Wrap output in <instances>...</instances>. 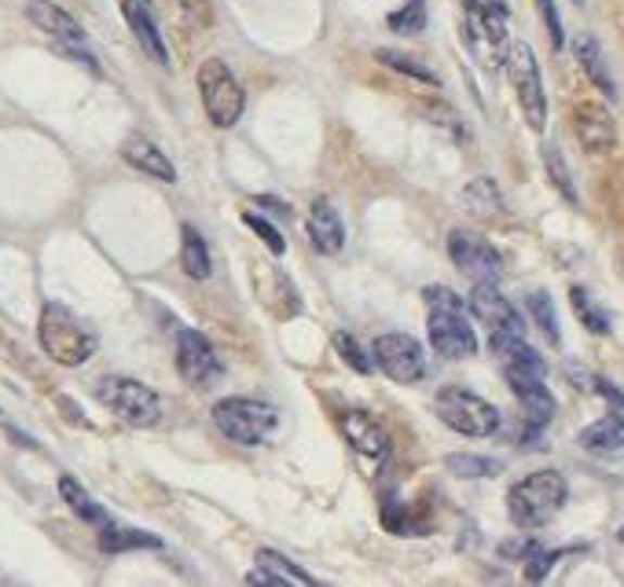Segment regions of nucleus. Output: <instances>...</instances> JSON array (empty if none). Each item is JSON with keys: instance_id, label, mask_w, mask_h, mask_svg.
Segmentation results:
<instances>
[{"instance_id": "1", "label": "nucleus", "mask_w": 624, "mask_h": 587, "mask_svg": "<svg viewBox=\"0 0 624 587\" xmlns=\"http://www.w3.org/2000/svg\"><path fill=\"white\" fill-rule=\"evenodd\" d=\"M565 496H570V485H565L559 470H536V474L511 485V493H507V514H511V522L518 528L533 533V528H544L559 514L565 507Z\"/></svg>"}, {"instance_id": "2", "label": "nucleus", "mask_w": 624, "mask_h": 587, "mask_svg": "<svg viewBox=\"0 0 624 587\" xmlns=\"http://www.w3.org/2000/svg\"><path fill=\"white\" fill-rule=\"evenodd\" d=\"M37 339H41V349L52 356L60 368H81V363H89L95 345H100L92 327H85L78 316L60 302H48L41 309Z\"/></svg>"}, {"instance_id": "3", "label": "nucleus", "mask_w": 624, "mask_h": 587, "mask_svg": "<svg viewBox=\"0 0 624 587\" xmlns=\"http://www.w3.org/2000/svg\"><path fill=\"white\" fill-rule=\"evenodd\" d=\"M276 422H280V411L257 397H225L214 404V426L225 433L232 445H243V448L265 445L268 433L276 430Z\"/></svg>"}, {"instance_id": "4", "label": "nucleus", "mask_w": 624, "mask_h": 587, "mask_svg": "<svg viewBox=\"0 0 624 587\" xmlns=\"http://www.w3.org/2000/svg\"><path fill=\"white\" fill-rule=\"evenodd\" d=\"M95 400L107 404L125 426L151 430L162 422V397L151 386L137 379H122V374H107L95 382Z\"/></svg>"}, {"instance_id": "5", "label": "nucleus", "mask_w": 624, "mask_h": 587, "mask_svg": "<svg viewBox=\"0 0 624 587\" xmlns=\"http://www.w3.org/2000/svg\"><path fill=\"white\" fill-rule=\"evenodd\" d=\"M434 411L448 430L463 433V437H493V433L499 430V422H504L496 404H488L485 397L470 393L467 386L437 390Z\"/></svg>"}, {"instance_id": "6", "label": "nucleus", "mask_w": 624, "mask_h": 587, "mask_svg": "<svg viewBox=\"0 0 624 587\" xmlns=\"http://www.w3.org/2000/svg\"><path fill=\"white\" fill-rule=\"evenodd\" d=\"M507 78H511V89L518 95V107H522L525 122H530L533 132L547 129V92H544V78H540V63H536L533 48L525 41H511L504 55Z\"/></svg>"}, {"instance_id": "7", "label": "nucleus", "mask_w": 624, "mask_h": 587, "mask_svg": "<svg viewBox=\"0 0 624 587\" xmlns=\"http://www.w3.org/2000/svg\"><path fill=\"white\" fill-rule=\"evenodd\" d=\"M467 8V48L485 60V66H499L507 55V4L504 0H463Z\"/></svg>"}, {"instance_id": "8", "label": "nucleus", "mask_w": 624, "mask_h": 587, "mask_svg": "<svg viewBox=\"0 0 624 587\" xmlns=\"http://www.w3.org/2000/svg\"><path fill=\"white\" fill-rule=\"evenodd\" d=\"M199 95H203V107L217 129H232V125L243 118V107H246L243 85H239V78L232 74V66L217 60V55L199 66Z\"/></svg>"}, {"instance_id": "9", "label": "nucleus", "mask_w": 624, "mask_h": 587, "mask_svg": "<svg viewBox=\"0 0 624 587\" xmlns=\"http://www.w3.org/2000/svg\"><path fill=\"white\" fill-rule=\"evenodd\" d=\"M26 18H30L41 34L52 37V41L63 48V55L89 66L92 74H100V63H95V55L89 52V37H85L81 23L71 12H63L52 0H30V4H26Z\"/></svg>"}, {"instance_id": "10", "label": "nucleus", "mask_w": 624, "mask_h": 587, "mask_svg": "<svg viewBox=\"0 0 624 587\" xmlns=\"http://www.w3.org/2000/svg\"><path fill=\"white\" fill-rule=\"evenodd\" d=\"M371 360L390 382H400V386H416L426 379V353L411 334H379L371 345Z\"/></svg>"}, {"instance_id": "11", "label": "nucleus", "mask_w": 624, "mask_h": 587, "mask_svg": "<svg viewBox=\"0 0 624 587\" xmlns=\"http://www.w3.org/2000/svg\"><path fill=\"white\" fill-rule=\"evenodd\" d=\"M448 257H453V265L467 279H474V283H496V279L504 276L499 250L477 232H467V228H453V232H448Z\"/></svg>"}, {"instance_id": "12", "label": "nucleus", "mask_w": 624, "mask_h": 587, "mask_svg": "<svg viewBox=\"0 0 624 587\" xmlns=\"http://www.w3.org/2000/svg\"><path fill=\"white\" fill-rule=\"evenodd\" d=\"M426 331L434 353L445 360H467L477 353V334L467 323L463 309H426Z\"/></svg>"}, {"instance_id": "13", "label": "nucleus", "mask_w": 624, "mask_h": 587, "mask_svg": "<svg viewBox=\"0 0 624 587\" xmlns=\"http://www.w3.org/2000/svg\"><path fill=\"white\" fill-rule=\"evenodd\" d=\"M177 371H180V379L191 382V386H209V382L220 379L225 363H220L217 349L209 345L203 331L184 327V331L177 334Z\"/></svg>"}, {"instance_id": "14", "label": "nucleus", "mask_w": 624, "mask_h": 587, "mask_svg": "<svg viewBox=\"0 0 624 587\" xmlns=\"http://www.w3.org/2000/svg\"><path fill=\"white\" fill-rule=\"evenodd\" d=\"M470 312H474L477 323L488 327V334H496V331L522 334V316H518L514 305L499 294L496 283H474V291H470Z\"/></svg>"}, {"instance_id": "15", "label": "nucleus", "mask_w": 624, "mask_h": 587, "mask_svg": "<svg viewBox=\"0 0 624 587\" xmlns=\"http://www.w3.org/2000/svg\"><path fill=\"white\" fill-rule=\"evenodd\" d=\"M339 430H342V437L368 459H382L390 451V433L379 419L371 416V411L345 408L339 416Z\"/></svg>"}, {"instance_id": "16", "label": "nucleus", "mask_w": 624, "mask_h": 587, "mask_svg": "<svg viewBox=\"0 0 624 587\" xmlns=\"http://www.w3.org/2000/svg\"><path fill=\"white\" fill-rule=\"evenodd\" d=\"M507 382H511L514 397L522 400L525 416H530L533 426H544L551 422L555 416V397L551 390L544 386V371H533V368H504Z\"/></svg>"}, {"instance_id": "17", "label": "nucleus", "mask_w": 624, "mask_h": 587, "mask_svg": "<svg viewBox=\"0 0 624 587\" xmlns=\"http://www.w3.org/2000/svg\"><path fill=\"white\" fill-rule=\"evenodd\" d=\"M573 132H577L581 148L591 151V155H602L617 143V125H613V114L602 107V103H577L573 107Z\"/></svg>"}, {"instance_id": "18", "label": "nucleus", "mask_w": 624, "mask_h": 587, "mask_svg": "<svg viewBox=\"0 0 624 587\" xmlns=\"http://www.w3.org/2000/svg\"><path fill=\"white\" fill-rule=\"evenodd\" d=\"M122 15H125V23H129L132 37H137V44L143 48V55H148L151 63H158V66H169L166 37H162L158 23H155V12H151L148 0H122Z\"/></svg>"}, {"instance_id": "19", "label": "nucleus", "mask_w": 624, "mask_h": 587, "mask_svg": "<svg viewBox=\"0 0 624 587\" xmlns=\"http://www.w3.org/2000/svg\"><path fill=\"white\" fill-rule=\"evenodd\" d=\"M246 584H265V587H313V576L297 570L286 554L280 551H257V565L246 573Z\"/></svg>"}, {"instance_id": "20", "label": "nucleus", "mask_w": 624, "mask_h": 587, "mask_svg": "<svg viewBox=\"0 0 624 587\" xmlns=\"http://www.w3.org/2000/svg\"><path fill=\"white\" fill-rule=\"evenodd\" d=\"M122 158L129 162L137 173H148L151 180H162V184H177V166L166 158V151L158 143H151L148 137H129L122 143Z\"/></svg>"}, {"instance_id": "21", "label": "nucleus", "mask_w": 624, "mask_h": 587, "mask_svg": "<svg viewBox=\"0 0 624 587\" xmlns=\"http://www.w3.org/2000/svg\"><path fill=\"white\" fill-rule=\"evenodd\" d=\"M305 228H309V243L320 250V254H328V257L342 254V246H345V225H342L339 209H334L328 199H316V202H313Z\"/></svg>"}, {"instance_id": "22", "label": "nucleus", "mask_w": 624, "mask_h": 587, "mask_svg": "<svg viewBox=\"0 0 624 587\" xmlns=\"http://www.w3.org/2000/svg\"><path fill=\"white\" fill-rule=\"evenodd\" d=\"M573 55H577L581 71L588 74L595 89L607 92V100H613V95H617V85H613V78H610V66H607V60H602L599 41H595L591 34H581L577 41H573Z\"/></svg>"}, {"instance_id": "23", "label": "nucleus", "mask_w": 624, "mask_h": 587, "mask_svg": "<svg viewBox=\"0 0 624 587\" xmlns=\"http://www.w3.org/2000/svg\"><path fill=\"white\" fill-rule=\"evenodd\" d=\"M100 551L103 554H122V551H158L162 540L143 528H122V525H100Z\"/></svg>"}, {"instance_id": "24", "label": "nucleus", "mask_w": 624, "mask_h": 587, "mask_svg": "<svg viewBox=\"0 0 624 587\" xmlns=\"http://www.w3.org/2000/svg\"><path fill=\"white\" fill-rule=\"evenodd\" d=\"M180 268H184L191 279H209V272H214L206 239L199 235L191 225L180 228Z\"/></svg>"}, {"instance_id": "25", "label": "nucleus", "mask_w": 624, "mask_h": 587, "mask_svg": "<svg viewBox=\"0 0 624 587\" xmlns=\"http://www.w3.org/2000/svg\"><path fill=\"white\" fill-rule=\"evenodd\" d=\"M581 445L588 451H617L624 448V416L613 411V416L591 422V426L581 430Z\"/></svg>"}, {"instance_id": "26", "label": "nucleus", "mask_w": 624, "mask_h": 587, "mask_svg": "<svg viewBox=\"0 0 624 587\" xmlns=\"http://www.w3.org/2000/svg\"><path fill=\"white\" fill-rule=\"evenodd\" d=\"M463 206L474 217H496L499 209H504V195H499L496 180L493 177H474V180H470V184L463 188Z\"/></svg>"}, {"instance_id": "27", "label": "nucleus", "mask_w": 624, "mask_h": 587, "mask_svg": "<svg viewBox=\"0 0 624 587\" xmlns=\"http://www.w3.org/2000/svg\"><path fill=\"white\" fill-rule=\"evenodd\" d=\"M60 496H63V503L81 518V522H89V525H107L111 522L107 510L95 503V499L85 493V488L74 477H60Z\"/></svg>"}, {"instance_id": "28", "label": "nucleus", "mask_w": 624, "mask_h": 587, "mask_svg": "<svg viewBox=\"0 0 624 587\" xmlns=\"http://www.w3.org/2000/svg\"><path fill=\"white\" fill-rule=\"evenodd\" d=\"M448 474L463 477V481H482V477H496L504 463L499 459H488V456H470V451H456V456L445 459Z\"/></svg>"}, {"instance_id": "29", "label": "nucleus", "mask_w": 624, "mask_h": 587, "mask_svg": "<svg viewBox=\"0 0 624 587\" xmlns=\"http://www.w3.org/2000/svg\"><path fill=\"white\" fill-rule=\"evenodd\" d=\"M544 169H547V180L555 184V191H559L570 206H577L581 195H577V188H573V173H570V166H565L562 151L555 148V143H547L544 148Z\"/></svg>"}, {"instance_id": "30", "label": "nucleus", "mask_w": 624, "mask_h": 587, "mask_svg": "<svg viewBox=\"0 0 624 587\" xmlns=\"http://www.w3.org/2000/svg\"><path fill=\"white\" fill-rule=\"evenodd\" d=\"M525 309H530L533 323L540 327L547 342H551V345L562 342V334H559V316H555L551 294H547V291H530V294H525Z\"/></svg>"}, {"instance_id": "31", "label": "nucleus", "mask_w": 624, "mask_h": 587, "mask_svg": "<svg viewBox=\"0 0 624 587\" xmlns=\"http://www.w3.org/2000/svg\"><path fill=\"white\" fill-rule=\"evenodd\" d=\"M570 305H573V312H577V320L588 327L591 334H610V316L607 309H602L595 297L584 291V286H573L570 291Z\"/></svg>"}, {"instance_id": "32", "label": "nucleus", "mask_w": 624, "mask_h": 587, "mask_svg": "<svg viewBox=\"0 0 624 587\" xmlns=\"http://www.w3.org/2000/svg\"><path fill=\"white\" fill-rule=\"evenodd\" d=\"M374 60H379L382 66H390V71H397V74H408V78H416V81H422V85H434L437 89V74L430 71V66H422L419 60H411V55H405V52H393V48H379L374 52Z\"/></svg>"}, {"instance_id": "33", "label": "nucleus", "mask_w": 624, "mask_h": 587, "mask_svg": "<svg viewBox=\"0 0 624 587\" xmlns=\"http://www.w3.org/2000/svg\"><path fill=\"white\" fill-rule=\"evenodd\" d=\"M390 30L393 34H422L426 30V0H405V4L397 8V12H393L390 18Z\"/></svg>"}, {"instance_id": "34", "label": "nucleus", "mask_w": 624, "mask_h": 587, "mask_svg": "<svg viewBox=\"0 0 624 587\" xmlns=\"http://www.w3.org/2000/svg\"><path fill=\"white\" fill-rule=\"evenodd\" d=\"M334 349H339V356L345 363H349L353 371H360V374H371V368H374V360L368 353L360 349L357 345V339H353V334H345V331H334Z\"/></svg>"}, {"instance_id": "35", "label": "nucleus", "mask_w": 624, "mask_h": 587, "mask_svg": "<svg viewBox=\"0 0 624 587\" xmlns=\"http://www.w3.org/2000/svg\"><path fill=\"white\" fill-rule=\"evenodd\" d=\"M536 12H540V23L547 37H551V48L559 52V48L565 44V30H562V18H559V8H555V0H533Z\"/></svg>"}, {"instance_id": "36", "label": "nucleus", "mask_w": 624, "mask_h": 587, "mask_svg": "<svg viewBox=\"0 0 624 587\" xmlns=\"http://www.w3.org/2000/svg\"><path fill=\"white\" fill-rule=\"evenodd\" d=\"M243 225L250 228V232H257V235H262V243H265L268 250H272V254H286V239H283L280 232H276V228L268 225L265 217H257V214H243Z\"/></svg>"}, {"instance_id": "37", "label": "nucleus", "mask_w": 624, "mask_h": 587, "mask_svg": "<svg viewBox=\"0 0 624 587\" xmlns=\"http://www.w3.org/2000/svg\"><path fill=\"white\" fill-rule=\"evenodd\" d=\"M559 558H562V551H544V547H540V551H536L530 562H525V580H533V584L544 580L547 570H551V565L559 562Z\"/></svg>"}, {"instance_id": "38", "label": "nucleus", "mask_w": 624, "mask_h": 587, "mask_svg": "<svg viewBox=\"0 0 624 587\" xmlns=\"http://www.w3.org/2000/svg\"><path fill=\"white\" fill-rule=\"evenodd\" d=\"M422 297H426V309H463V302H459L456 291H448V286H426L422 291Z\"/></svg>"}, {"instance_id": "39", "label": "nucleus", "mask_w": 624, "mask_h": 587, "mask_svg": "<svg viewBox=\"0 0 624 587\" xmlns=\"http://www.w3.org/2000/svg\"><path fill=\"white\" fill-rule=\"evenodd\" d=\"M536 551H540V544H536V540H507V544H499V558H514V562H530Z\"/></svg>"}, {"instance_id": "40", "label": "nucleus", "mask_w": 624, "mask_h": 587, "mask_svg": "<svg viewBox=\"0 0 624 587\" xmlns=\"http://www.w3.org/2000/svg\"><path fill=\"white\" fill-rule=\"evenodd\" d=\"M621 276H624V250H621Z\"/></svg>"}, {"instance_id": "41", "label": "nucleus", "mask_w": 624, "mask_h": 587, "mask_svg": "<svg viewBox=\"0 0 624 587\" xmlns=\"http://www.w3.org/2000/svg\"><path fill=\"white\" fill-rule=\"evenodd\" d=\"M617 536H621V544H624V525H621V533H617Z\"/></svg>"}, {"instance_id": "42", "label": "nucleus", "mask_w": 624, "mask_h": 587, "mask_svg": "<svg viewBox=\"0 0 624 587\" xmlns=\"http://www.w3.org/2000/svg\"><path fill=\"white\" fill-rule=\"evenodd\" d=\"M573 4H584V0H573Z\"/></svg>"}]
</instances>
